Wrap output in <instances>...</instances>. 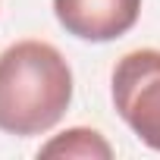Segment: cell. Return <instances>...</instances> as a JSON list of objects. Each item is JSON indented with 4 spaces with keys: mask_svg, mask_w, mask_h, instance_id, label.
Returning a JSON list of instances; mask_svg holds the SVG:
<instances>
[{
    "mask_svg": "<svg viewBox=\"0 0 160 160\" xmlns=\"http://www.w3.org/2000/svg\"><path fill=\"white\" fill-rule=\"evenodd\" d=\"M41 154L44 157H101V160H110L113 148L94 129H66L63 135L47 141L41 148Z\"/></svg>",
    "mask_w": 160,
    "mask_h": 160,
    "instance_id": "cell-4",
    "label": "cell"
},
{
    "mask_svg": "<svg viewBox=\"0 0 160 160\" xmlns=\"http://www.w3.org/2000/svg\"><path fill=\"white\" fill-rule=\"evenodd\" d=\"M113 104L122 122L160 151V50H129L113 69Z\"/></svg>",
    "mask_w": 160,
    "mask_h": 160,
    "instance_id": "cell-2",
    "label": "cell"
},
{
    "mask_svg": "<svg viewBox=\"0 0 160 160\" xmlns=\"http://www.w3.org/2000/svg\"><path fill=\"white\" fill-rule=\"evenodd\" d=\"M72 101V72L47 41H19L0 53V132L44 135Z\"/></svg>",
    "mask_w": 160,
    "mask_h": 160,
    "instance_id": "cell-1",
    "label": "cell"
},
{
    "mask_svg": "<svg viewBox=\"0 0 160 160\" xmlns=\"http://www.w3.org/2000/svg\"><path fill=\"white\" fill-rule=\"evenodd\" d=\"M53 13L69 35L104 44L138 22L141 0H53Z\"/></svg>",
    "mask_w": 160,
    "mask_h": 160,
    "instance_id": "cell-3",
    "label": "cell"
}]
</instances>
